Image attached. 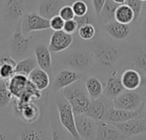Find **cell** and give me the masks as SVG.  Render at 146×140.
<instances>
[{"label": "cell", "mask_w": 146, "mask_h": 140, "mask_svg": "<svg viewBox=\"0 0 146 140\" xmlns=\"http://www.w3.org/2000/svg\"><path fill=\"white\" fill-rule=\"evenodd\" d=\"M62 95L71 104L74 115L86 114L89 108L92 99L80 80L65 87L61 91Z\"/></svg>", "instance_id": "6da1fadb"}, {"label": "cell", "mask_w": 146, "mask_h": 140, "mask_svg": "<svg viewBox=\"0 0 146 140\" xmlns=\"http://www.w3.org/2000/svg\"><path fill=\"white\" fill-rule=\"evenodd\" d=\"M55 104L58 113L59 120L65 130L74 139H80L75 126V115L73 108L62 92L56 93Z\"/></svg>", "instance_id": "7a4b0ae2"}, {"label": "cell", "mask_w": 146, "mask_h": 140, "mask_svg": "<svg viewBox=\"0 0 146 140\" xmlns=\"http://www.w3.org/2000/svg\"><path fill=\"white\" fill-rule=\"evenodd\" d=\"M33 44V38L27 37L21 29V19L19 20L15 25L14 33L9 38V46L10 50V56L15 60H21L29 54Z\"/></svg>", "instance_id": "3957f363"}, {"label": "cell", "mask_w": 146, "mask_h": 140, "mask_svg": "<svg viewBox=\"0 0 146 140\" xmlns=\"http://www.w3.org/2000/svg\"><path fill=\"white\" fill-rule=\"evenodd\" d=\"M13 110L17 117L25 124H34L40 118V109L33 101L20 103L14 99Z\"/></svg>", "instance_id": "277c9868"}, {"label": "cell", "mask_w": 146, "mask_h": 140, "mask_svg": "<svg viewBox=\"0 0 146 140\" xmlns=\"http://www.w3.org/2000/svg\"><path fill=\"white\" fill-rule=\"evenodd\" d=\"M21 29L25 35L32 32L47 30L50 29V20L38 13H27L21 18Z\"/></svg>", "instance_id": "5b68a950"}, {"label": "cell", "mask_w": 146, "mask_h": 140, "mask_svg": "<svg viewBox=\"0 0 146 140\" xmlns=\"http://www.w3.org/2000/svg\"><path fill=\"white\" fill-rule=\"evenodd\" d=\"M113 107L124 110H135L142 106L145 103L142 97L134 91H128L121 92L119 96L115 98L112 101Z\"/></svg>", "instance_id": "8992f818"}, {"label": "cell", "mask_w": 146, "mask_h": 140, "mask_svg": "<svg viewBox=\"0 0 146 140\" xmlns=\"http://www.w3.org/2000/svg\"><path fill=\"white\" fill-rule=\"evenodd\" d=\"M75 126L80 139H96L98 121L94 119L85 114L75 115Z\"/></svg>", "instance_id": "52a82bcc"}, {"label": "cell", "mask_w": 146, "mask_h": 140, "mask_svg": "<svg viewBox=\"0 0 146 140\" xmlns=\"http://www.w3.org/2000/svg\"><path fill=\"white\" fill-rule=\"evenodd\" d=\"M83 76V74L73 69L62 70L56 74L54 79L51 86V92H53L54 93H57L65 87L81 80Z\"/></svg>", "instance_id": "ba28073f"}, {"label": "cell", "mask_w": 146, "mask_h": 140, "mask_svg": "<svg viewBox=\"0 0 146 140\" xmlns=\"http://www.w3.org/2000/svg\"><path fill=\"white\" fill-rule=\"evenodd\" d=\"M145 107V103H144L140 108L135 110H124V109H119L111 107L109 109L104 121L112 122V123H120V122H125L133 119L139 118V116L144 112Z\"/></svg>", "instance_id": "9c48e42d"}, {"label": "cell", "mask_w": 146, "mask_h": 140, "mask_svg": "<svg viewBox=\"0 0 146 140\" xmlns=\"http://www.w3.org/2000/svg\"><path fill=\"white\" fill-rule=\"evenodd\" d=\"M113 124L118 127L121 133L127 139L146 133V119L145 118H136L125 122Z\"/></svg>", "instance_id": "30bf717a"}, {"label": "cell", "mask_w": 146, "mask_h": 140, "mask_svg": "<svg viewBox=\"0 0 146 140\" xmlns=\"http://www.w3.org/2000/svg\"><path fill=\"white\" fill-rule=\"evenodd\" d=\"M110 100V99L106 97L92 100L87 112L85 115L92 117L96 121H104L109 109L111 108V105H113V103Z\"/></svg>", "instance_id": "8fae6325"}, {"label": "cell", "mask_w": 146, "mask_h": 140, "mask_svg": "<svg viewBox=\"0 0 146 140\" xmlns=\"http://www.w3.org/2000/svg\"><path fill=\"white\" fill-rule=\"evenodd\" d=\"M93 63V56L86 51H75L72 53L67 60V65L71 69L82 72L89 68Z\"/></svg>", "instance_id": "7c38bea8"}, {"label": "cell", "mask_w": 146, "mask_h": 140, "mask_svg": "<svg viewBox=\"0 0 146 140\" xmlns=\"http://www.w3.org/2000/svg\"><path fill=\"white\" fill-rule=\"evenodd\" d=\"M73 41L74 38L72 34H69L63 30L54 31L50 38L48 47L51 52L58 53L66 50L73 44Z\"/></svg>", "instance_id": "4fadbf2b"}, {"label": "cell", "mask_w": 146, "mask_h": 140, "mask_svg": "<svg viewBox=\"0 0 146 140\" xmlns=\"http://www.w3.org/2000/svg\"><path fill=\"white\" fill-rule=\"evenodd\" d=\"M96 139L117 140L127 139V138L121 133L118 127L112 122L106 121H98Z\"/></svg>", "instance_id": "5bb4252c"}, {"label": "cell", "mask_w": 146, "mask_h": 140, "mask_svg": "<svg viewBox=\"0 0 146 140\" xmlns=\"http://www.w3.org/2000/svg\"><path fill=\"white\" fill-rule=\"evenodd\" d=\"M34 56L38 66L46 71L50 75L52 74V57L51 51L44 44H38L34 48Z\"/></svg>", "instance_id": "9a60e30c"}, {"label": "cell", "mask_w": 146, "mask_h": 140, "mask_svg": "<svg viewBox=\"0 0 146 140\" xmlns=\"http://www.w3.org/2000/svg\"><path fill=\"white\" fill-rule=\"evenodd\" d=\"M25 0H5L4 12L8 20L18 21L25 15Z\"/></svg>", "instance_id": "2e32d148"}, {"label": "cell", "mask_w": 146, "mask_h": 140, "mask_svg": "<svg viewBox=\"0 0 146 140\" xmlns=\"http://www.w3.org/2000/svg\"><path fill=\"white\" fill-rule=\"evenodd\" d=\"M66 3V0H39L38 13L50 20L53 16L59 15L60 9Z\"/></svg>", "instance_id": "e0dca14e"}, {"label": "cell", "mask_w": 146, "mask_h": 140, "mask_svg": "<svg viewBox=\"0 0 146 140\" xmlns=\"http://www.w3.org/2000/svg\"><path fill=\"white\" fill-rule=\"evenodd\" d=\"M97 56L101 63L107 67H113L119 58L117 49L111 44L100 46L97 50Z\"/></svg>", "instance_id": "ac0fdd59"}, {"label": "cell", "mask_w": 146, "mask_h": 140, "mask_svg": "<svg viewBox=\"0 0 146 140\" xmlns=\"http://www.w3.org/2000/svg\"><path fill=\"white\" fill-rule=\"evenodd\" d=\"M28 84V77L19 74H15L9 80H8V86L14 97V99L20 98V96L27 89Z\"/></svg>", "instance_id": "d6986e66"}, {"label": "cell", "mask_w": 146, "mask_h": 140, "mask_svg": "<svg viewBox=\"0 0 146 140\" xmlns=\"http://www.w3.org/2000/svg\"><path fill=\"white\" fill-rule=\"evenodd\" d=\"M28 80L39 91H44L50 86V74L44 69L37 67L28 75Z\"/></svg>", "instance_id": "ffe728a7"}, {"label": "cell", "mask_w": 146, "mask_h": 140, "mask_svg": "<svg viewBox=\"0 0 146 140\" xmlns=\"http://www.w3.org/2000/svg\"><path fill=\"white\" fill-rule=\"evenodd\" d=\"M121 83L126 90L135 91L142 85V75L135 69H127L121 76Z\"/></svg>", "instance_id": "44dd1931"}, {"label": "cell", "mask_w": 146, "mask_h": 140, "mask_svg": "<svg viewBox=\"0 0 146 140\" xmlns=\"http://www.w3.org/2000/svg\"><path fill=\"white\" fill-rule=\"evenodd\" d=\"M104 29L107 33L116 39L126 38L131 33V27L129 24H123L113 20L104 25Z\"/></svg>", "instance_id": "7402d4cb"}, {"label": "cell", "mask_w": 146, "mask_h": 140, "mask_svg": "<svg viewBox=\"0 0 146 140\" xmlns=\"http://www.w3.org/2000/svg\"><path fill=\"white\" fill-rule=\"evenodd\" d=\"M124 90L126 89L121 83V78L116 76L115 73H113L106 82L105 87L104 88V93L109 99H114L123 92Z\"/></svg>", "instance_id": "603a6c76"}, {"label": "cell", "mask_w": 146, "mask_h": 140, "mask_svg": "<svg viewBox=\"0 0 146 140\" xmlns=\"http://www.w3.org/2000/svg\"><path fill=\"white\" fill-rule=\"evenodd\" d=\"M37 67L38 66L35 56H30L17 62L15 68V73L28 77L30 73Z\"/></svg>", "instance_id": "cb8c5ba5"}, {"label": "cell", "mask_w": 146, "mask_h": 140, "mask_svg": "<svg viewBox=\"0 0 146 140\" xmlns=\"http://www.w3.org/2000/svg\"><path fill=\"white\" fill-rule=\"evenodd\" d=\"M115 20L123 24H130L135 21L133 10L126 3L120 4L115 13Z\"/></svg>", "instance_id": "d4e9b609"}, {"label": "cell", "mask_w": 146, "mask_h": 140, "mask_svg": "<svg viewBox=\"0 0 146 140\" xmlns=\"http://www.w3.org/2000/svg\"><path fill=\"white\" fill-rule=\"evenodd\" d=\"M86 88L92 100L101 98L104 94V86L102 82L96 77H89L86 82Z\"/></svg>", "instance_id": "484cf974"}, {"label": "cell", "mask_w": 146, "mask_h": 140, "mask_svg": "<svg viewBox=\"0 0 146 140\" xmlns=\"http://www.w3.org/2000/svg\"><path fill=\"white\" fill-rule=\"evenodd\" d=\"M48 137L45 134L43 127H28L23 129L18 136V139L21 140H37L45 139Z\"/></svg>", "instance_id": "4316f807"}, {"label": "cell", "mask_w": 146, "mask_h": 140, "mask_svg": "<svg viewBox=\"0 0 146 140\" xmlns=\"http://www.w3.org/2000/svg\"><path fill=\"white\" fill-rule=\"evenodd\" d=\"M119 5L120 4L115 3L114 0H106L103 9H102V11L99 15L101 21L103 23L106 24V23L115 20V13Z\"/></svg>", "instance_id": "83f0119b"}, {"label": "cell", "mask_w": 146, "mask_h": 140, "mask_svg": "<svg viewBox=\"0 0 146 140\" xmlns=\"http://www.w3.org/2000/svg\"><path fill=\"white\" fill-rule=\"evenodd\" d=\"M14 100V97L8 86V80H0V109L7 108Z\"/></svg>", "instance_id": "f1b7e54d"}, {"label": "cell", "mask_w": 146, "mask_h": 140, "mask_svg": "<svg viewBox=\"0 0 146 140\" xmlns=\"http://www.w3.org/2000/svg\"><path fill=\"white\" fill-rule=\"evenodd\" d=\"M50 127H51V133H52L51 139H64L68 138L63 131V129H65V128L61 124L59 116L56 118V115H54Z\"/></svg>", "instance_id": "f546056e"}, {"label": "cell", "mask_w": 146, "mask_h": 140, "mask_svg": "<svg viewBox=\"0 0 146 140\" xmlns=\"http://www.w3.org/2000/svg\"><path fill=\"white\" fill-rule=\"evenodd\" d=\"M133 62L138 69L146 74V50L142 49L136 50L133 55Z\"/></svg>", "instance_id": "4dcf8cb0"}, {"label": "cell", "mask_w": 146, "mask_h": 140, "mask_svg": "<svg viewBox=\"0 0 146 140\" xmlns=\"http://www.w3.org/2000/svg\"><path fill=\"white\" fill-rule=\"evenodd\" d=\"M78 33L80 37L84 40H90L95 37L96 29L93 24H86L79 27Z\"/></svg>", "instance_id": "1f68e13d"}, {"label": "cell", "mask_w": 146, "mask_h": 140, "mask_svg": "<svg viewBox=\"0 0 146 140\" xmlns=\"http://www.w3.org/2000/svg\"><path fill=\"white\" fill-rule=\"evenodd\" d=\"M72 8L75 16H82L88 13L87 3L83 0H77L72 3Z\"/></svg>", "instance_id": "d6a6232c"}, {"label": "cell", "mask_w": 146, "mask_h": 140, "mask_svg": "<svg viewBox=\"0 0 146 140\" xmlns=\"http://www.w3.org/2000/svg\"><path fill=\"white\" fill-rule=\"evenodd\" d=\"M65 21L59 15H55L50 19V28L53 31H59L63 29Z\"/></svg>", "instance_id": "836d02e7"}, {"label": "cell", "mask_w": 146, "mask_h": 140, "mask_svg": "<svg viewBox=\"0 0 146 140\" xmlns=\"http://www.w3.org/2000/svg\"><path fill=\"white\" fill-rule=\"evenodd\" d=\"M143 3L144 2H142L140 0H127L126 3H125L129 7H131V9L133 10L134 15H135V21L139 18V15L141 13Z\"/></svg>", "instance_id": "e575fe53"}, {"label": "cell", "mask_w": 146, "mask_h": 140, "mask_svg": "<svg viewBox=\"0 0 146 140\" xmlns=\"http://www.w3.org/2000/svg\"><path fill=\"white\" fill-rule=\"evenodd\" d=\"M59 15H60L64 21L72 20V19H74V16H75L72 6H71V5H68V4H65V5L60 9Z\"/></svg>", "instance_id": "d590c367"}, {"label": "cell", "mask_w": 146, "mask_h": 140, "mask_svg": "<svg viewBox=\"0 0 146 140\" xmlns=\"http://www.w3.org/2000/svg\"><path fill=\"white\" fill-rule=\"evenodd\" d=\"M78 29H79V27L74 19L65 21L63 29H62L63 31H65L66 33H68L69 34H74L78 31Z\"/></svg>", "instance_id": "8d00e7d4"}, {"label": "cell", "mask_w": 146, "mask_h": 140, "mask_svg": "<svg viewBox=\"0 0 146 140\" xmlns=\"http://www.w3.org/2000/svg\"><path fill=\"white\" fill-rule=\"evenodd\" d=\"M74 19L76 21L79 27L86 24H93V18L90 15H88V13L82 16H74Z\"/></svg>", "instance_id": "74e56055"}, {"label": "cell", "mask_w": 146, "mask_h": 140, "mask_svg": "<svg viewBox=\"0 0 146 140\" xmlns=\"http://www.w3.org/2000/svg\"><path fill=\"white\" fill-rule=\"evenodd\" d=\"M105 1L106 0H92L95 13H96V15L98 16H99V15H100V13L102 11V9H103L104 5L105 3Z\"/></svg>", "instance_id": "f35d334b"}, {"label": "cell", "mask_w": 146, "mask_h": 140, "mask_svg": "<svg viewBox=\"0 0 146 140\" xmlns=\"http://www.w3.org/2000/svg\"><path fill=\"white\" fill-rule=\"evenodd\" d=\"M10 136L9 135V133H7L5 132V129L3 127V125L2 124L1 121H0V140H5L9 139Z\"/></svg>", "instance_id": "ab89813d"}, {"label": "cell", "mask_w": 146, "mask_h": 140, "mask_svg": "<svg viewBox=\"0 0 146 140\" xmlns=\"http://www.w3.org/2000/svg\"><path fill=\"white\" fill-rule=\"evenodd\" d=\"M143 31H144V33H145V36L146 37V11L145 13V15H144V21H143Z\"/></svg>", "instance_id": "60d3db41"}, {"label": "cell", "mask_w": 146, "mask_h": 140, "mask_svg": "<svg viewBox=\"0 0 146 140\" xmlns=\"http://www.w3.org/2000/svg\"><path fill=\"white\" fill-rule=\"evenodd\" d=\"M142 85L146 86V74H144V76H142Z\"/></svg>", "instance_id": "b9f144b4"}, {"label": "cell", "mask_w": 146, "mask_h": 140, "mask_svg": "<svg viewBox=\"0 0 146 140\" xmlns=\"http://www.w3.org/2000/svg\"><path fill=\"white\" fill-rule=\"evenodd\" d=\"M115 3H117L118 4H122V3H125L127 0H114Z\"/></svg>", "instance_id": "7bdbcfd3"}, {"label": "cell", "mask_w": 146, "mask_h": 140, "mask_svg": "<svg viewBox=\"0 0 146 140\" xmlns=\"http://www.w3.org/2000/svg\"><path fill=\"white\" fill-rule=\"evenodd\" d=\"M66 1H67V3H73L74 2H75V1H77V0H66ZM83 1H85V2L87 3L88 0H83Z\"/></svg>", "instance_id": "ee69618b"}, {"label": "cell", "mask_w": 146, "mask_h": 140, "mask_svg": "<svg viewBox=\"0 0 146 140\" xmlns=\"http://www.w3.org/2000/svg\"><path fill=\"white\" fill-rule=\"evenodd\" d=\"M140 1H142V2H145L146 0H140Z\"/></svg>", "instance_id": "f6af8a7d"}]
</instances>
